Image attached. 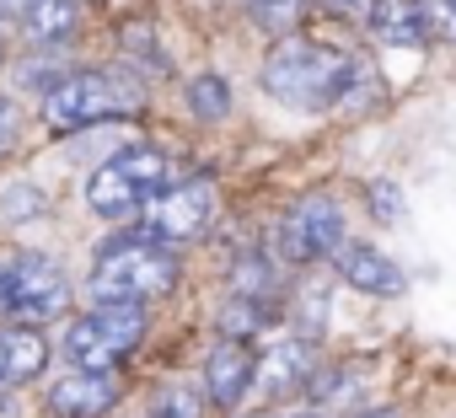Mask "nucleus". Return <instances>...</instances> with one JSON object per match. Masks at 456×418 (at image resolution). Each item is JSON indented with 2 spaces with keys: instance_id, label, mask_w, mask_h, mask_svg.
Listing matches in <instances>:
<instances>
[{
  "instance_id": "nucleus-13",
  "label": "nucleus",
  "mask_w": 456,
  "mask_h": 418,
  "mask_svg": "<svg viewBox=\"0 0 456 418\" xmlns=\"http://www.w3.org/2000/svg\"><path fill=\"white\" fill-rule=\"evenodd\" d=\"M151 198H145V188L108 156L92 177H86V209L92 215H102V221H134L140 209H145Z\"/></svg>"
},
{
  "instance_id": "nucleus-19",
  "label": "nucleus",
  "mask_w": 456,
  "mask_h": 418,
  "mask_svg": "<svg viewBox=\"0 0 456 418\" xmlns=\"http://www.w3.org/2000/svg\"><path fill=\"white\" fill-rule=\"evenodd\" d=\"M49 209V193L38 182H12L6 193H0V221L6 226H22V221H38Z\"/></svg>"
},
{
  "instance_id": "nucleus-6",
  "label": "nucleus",
  "mask_w": 456,
  "mask_h": 418,
  "mask_svg": "<svg viewBox=\"0 0 456 418\" xmlns=\"http://www.w3.org/2000/svg\"><path fill=\"white\" fill-rule=\"evenodd\" d=\"M349 237V221H344V204L338 198H328V193H312V198H296L290 209H285V221H280V231H274V242H280V258L285 263H317V258H328L338 242Z\"/></svg>"
},
{
  "instance_id": "nucleus-15",
  "label": "nucleus",
  "mask_w": 456,
  "mask_h": 418,
  "mask_svg": "<svg viewBox=\"0 0 456 418\" xmlns=\"http://www.w3.org/2000/svg\"><path fill=\"white\" fill-rule=\"evenodd\" d=\"M22 28H28L33 44H65L81 28V0H38Z\"/></svg>"
},
{
  "instance_id": "nucleus-27",
  "label": "nucleus",
  "mask_w": 456,
  "mask_h": 418,
  "mask_svg": "<svg viewBox=\"0 0 456 418\" xmlns=\"http://www.w3.org/2000/svg\"><path fill=\"white\" fill-rule=\"evenodd\" d=\"M17 134H22V118L12 102H0V156H12L17 150Z\"/></svg>"
},
{
  "instance_id": "nucleus-14",
  "label": "nucleus",
  "mask_w": 456,
  "mask_h": 418,
  "mask_svg": "<svg viewBox=\"0 0 456 418\" xmlns=\"http://www.w3.org/2000/svg\"><path fill=\"white\" fill-rule=\"evenodd\" d=\"M370 33H376L387 49H429L424 0H376V12H370Z\"/></svg>"
},
{
  "instance_id": "nucleus-17",
  "label": "nucleus",
  "mask_w": 456,
  "mask_h": 418,
  "mask_svg": "<svg viewBox=\"0 0 456 418\" xmlns=\"http://www.w3.org/2000/svg\"><path fill=\"white\" fill-rule=\"evenodd\" d=\"M113 161H118V166L145 188V198H156L161 188H172V161H167L161 150H151V145H124Z\"/></svg>"
},
{
  "instance_id": "nucleus-23",
  "label": "nucleus",
  "mask_w": 456,
  "mask_h": 418,
  "mask_svg": "<svg viewBox=\"0 0 456 418\" xmlns=\"http://www.w3.org/2000/svg\"><path fill=\"white\" fill-rule=\"evenodd\" d=\"M429 44H456V0H424Z\"/></svg>"
},
{
  "instance_id": "nucleus-28",
  "label": "nucleus",
  "mask_w": 456,
  "mask_h": 418,
  "mask_svg": "<svg viewBox=\"0 0 456 418\" xmlns=\"http://www.w3.org/2000/svg\"><path fill=\"white\" fill-rule=\"evenodd\" d=\"M33 6H38V0H0V22H12V28H22Z\"/></svg>"
},
{
  "instance_id": "nucleus-5",
  "label": "nucleus",
  "mask_w": 456,
  "mask_h": 418,
  "mask_svg": "<svg viewBox=\"0 0 456 418\" xmlns=\"http://www.w3.org/2000/svg\"><path fill=\"white\" fill-rule=\"evenodd\" d=\"M0 311L12 322H28V327H44L54 317L70 311V279L38 258V253H22L12 263H0Z\"/></svg>"
},
{
  "instance_id": "nucleus-30",
  "label": "nucleus",
  "mask_w": 456,
  "mask_h": 418,
  "mask_svg": "<svg viewBox=\"0 0 456 418\" xmlns=\"http://www.w3.org/2000/svg\"><path fill=\"white\" fill-rule=\"evenodd\" d=\"M0 65H6V33H0Z\"/></svg>"
},
{
  "instance_id": "nucleus-7",
  "label": "nucleus",
  "mask_w": 456,
  "mask_h": 418,
  "mask_svg": "<svg viewBox=\"0 0 456 418\" xmlns=\"http://www.w3.org/2000/svg\"><path fill=\"white\" fill-rule=\"evenodd\" d=\"M215 209H220V193L209 177H188V182H172L151 198V215H145V231L156 242H199L215 221Z\"/></svg>"
},
{
  "instance_id": "nucleus-4",
  "label": "nucleus",
  "mask_w": 456,
  "mask_h": 418,
  "mask_svg": "<svg viewBox=\"0 0 456 418\" xmlns=\"http://www.w3.org/2000/svg\"><path fill=\"white\" fill-rule=\"evenodd\" d=\"M145 338V306L134 301H97L86 317H76L60 338L70 365H118L124 354H134Z\"/></svg>"
},
{
  "instance_id": "nucleus-9",
  "label": "nucleus",
  "mask_w": 456,
  "mask_h": 418,
  "mask_svg": "<svg viewBox=\"0 0 456 418\" xmlns=\"http://www.w3.org/2000/svg\"><path fill=\"white\" fill-rule=\"evenodd\" d=\"M328 258H333V274H338L349 290H360V295H387V301H392V295L408 290L403 269H397L381 247H370V242H349V237H344Z\"/></svg>"
},
{
  "instance_id": "nucleus-24",
  "label": "nucleus",
  "mask_w": 456,
  "mask_h": 418,
  "mask_svg": "<svg viewBox=\"0 0 456 418\" xmlns=\"http://www.w3.org/2000/svg\"><path fill=\"white\" fill-rule=\"evenodd\" d=\"M370 215L387 221V226L403 221V188L397 182H370Z\"/></svg>"
},
{
  "instance_id": "nucleus-1",
  "label": "nucleus",
  "mask_w": 456,
  "mask_h": 418,
  "mask_svg": "<svg viewBox=\"0 0 456 418\" xmlns=\"http://www.w3.org/2000/svg\"><path fill=\"white\" fill-rule=\"evenodd\" d=\"M354 76V54L312 38V33H280L264 54V92L296 113H338Z\"/></svg>"
},
{
  "instance_id": "nucleus-8",
  "label": "nucleus",
  "mask_w": 456,
  "mask_h": 418,
  "mask_svg": "<svg viewBox=\"0 0 456 418\" xmlns=\"http://www.w3.org/2000/svg\"><path fill=\"white\" fill-rule=\"evenodd\" d=\"M124 397V375L113 365H70L49 386V413L54 418H102Z\"/></svg>"
},
{
  "instance_id": "nucleus-29",
  "label": "nucleus",
  "mask_w": 456,
  "mask_h": 418,
  "mask_svg": "<svg viewBox=\"0 0 456 418\" xmlns=\"http://www.w3.org/2000/svg\"><path fill=\"white\" fill-rule=\"evenodd\" d=\"M354 418H397V407H365V413H354Z\"/></svg>"
},
{
  "instance_id": "nucleus-12",
  "label": "nucleus",
  "mask_w": 456,
  "mask_h": 418,
  "mask_svg": "<svg viewBox=\"0 0 456 418\" xmlns=\"http://www.w3.org/2000/svg\"><path fill=\"white\" fill-rule=\"evenodd\" d=\"M44 370H49V338L38 327H28V322L0 327V391L33 386Z\"/></svg>"
},
{
  "instance_id": "nucleus-3",
  "label": "nucleus",
  "mask_w": 456,
  "mask_h": 418,
  "mask_svg": "<svg viewBox=\"0 0 456 418\" xmlns=\"http://www.w3.org/2000/svg\"><path fill=\"white\" fill-rule=\"evenodd\" d=\"M177 279H183V269H177L172 247L156 242V237L140 226V231L113 237V242L97 253V263H92V274H86V295H92V301H134V306H145V301H156V295H172Z\"/></svg>"
},
{
  "instance_id": "nucleus-21",
  "label": "nucleus",
  "mask_w": 456,
  "mask_h": 418,
  "mask_svg": "<svg viewBox=\"0 0 456 418\" xmlns=\"http://www.w3.org/2000/svg\"><path fill=\"white\" fill-rule=\"evenodd\" d=\"M151 418H204V397L188 381H167L151 397Z\"/></svg>"
},
{
  "instance_id": "nucleus-20",
  "label": "nucleus",
  "mask_w": 456,
  "mask_h": 418,
  "mask_svg": "<svg viewBox=\"0 0 456 418\" xmlns=\"http://www.w3.org/2000/svg\"><path fill=\"white\" fill-rule=\"evenodd\" d=\"M269 317H274V306H264L258 295H237L232 306L220 311V333H225V338H253Z\"/></svg>"
},
{
  "instance_id": "nucleus-18",
  "label": "nucleus",
  "mask_w": 456,
  "mask_h": 418,
  "mask_svg": "<svg viewBox=\"0 0 456 418\" xmlns=\"http://www.w3.org/2000/svg\"><path fill=\"white\" fill-rule=\"evenodd\" d=\"M188 113H193V118H204V124H215V118L232 113V86H225V76L199 70V76L188 81Z\"/></svg>"
},
{
  "instance_id": "nucleus-31",
  "label": "nucleus",
  "mask_w": 456,
  "mask_h": 418,
  "mask_svg": "<svg viewBox=\"0 0 456 418\" xmlns=\"http://www.w3.org/2000/svg\"><path fill=\"white\" fill-rule=\"evenodd\" d=\"M301 418H317V413H301Z\"/></svg>"
},
{
  "instance_id": "nucleus-26",
  "label": "nucleus",
  "mask_w": 456,
  "mask_h": 418,
  "mask_svg": "<svg viewBox=\"0 0 456 418\" xmlns=\"http://www.w3.org/2000/svg\"><path fill=\"white\" fill-rule=\"evenodd\" d=\"M124 49H129V54H145V60H161V49H156V38H151V28H145V22L124 28Z\"/></svg>"
},
{
  "instance_id": "nucleus-16",
  "label": "nucleus",
  "mask_w": 456,
  "mask_h": 418,
  "mask_svg": "<svg viewBox=\"0 0 456 418\" xmlns=\"http://www.w3.org/2000/svg\"><path fill=\"white\" fill-rule=\"evenodd\" d=\"M306 12H312V0H242V17H248L258 33H269V38L296 33V28L306 22Z\"/></svg>"
},
{
  "instance_id": "nucleus-10",
  "label": "nucleus",
  "mask_w": 456,
  "mask_h": 418,
  "mask_svg": "<svg viewBox=\"0 0 456 418\" xmlns=\"http://www.w3.org/2000/svg\"><path fill=\"white\" fill-rule=\"evenodd\" d=\"M253 343L248 338H220L209 354H204V397L220 407V413H232L248 391H253Z\"/></svg>"
},
{
  "instance_id": "nucleus-11",
  "label": "nucleus",
  "mask_w": 456,
  "mask_h": 418,
  "mask_svg": "<svg viewBox=\"0 0 456 418\" xmlns=\"http://www.w3.org/2000/svg\"><path fill=\"white\" fill-rule=\"evenodd\" d=\"M312 375H317V349L301 343V338H285V343H274L269 354L253 359V391L269 397V402L312 386Z\"/></svg>"
},
{
  "instance_id": "nucleus-25",
  "label": "nucleus",
  "mask_w": 456,
  "mask_h": 418,
  "mask_svg": "<svg viewBox=\"0 0 456 418\" xmlns=\"http://www.w3.org/2000/svg\"><path fill=\"white\" fill-rule=\"evenodd\" d=\"M322 6H328L333 17L354 22V28H370V12H376V0H322Z\"/></svg>"
},
{
  "instance_id": "nucleus-22",
  "label": "nucleus",
  "mask_w": 456,
  "mask_h": 418,
  "mask_svg": "<svg viewBox=\"0 0 456 418\" xmlns=\"http://www.w3.org/2000/svg\"><path fill=\"white\" fill-rule=\"evenodd\" d=\"M232 290L237 295H269L274 290V263L258 258V253H242L237 269H232Z\"/></svg>"
},
{
  "instance_id": "nucleus-2",
  "label": "nucleus",
  "mask_w": 456,
  "mask_h": 418,
  "mask_svg": "<svg viewBox=\"0 0 456 418\" xmlns=\"http://www.w3.org/2000/svg\"><path fill=\"white\" fill-rule=\"evenodd\" d=\"M145 102H151V92L134 76V65H102V70H81V76L54 81L44 92L38 113H44V124L54 134H70V129L134 118V113H145Z\"/></svg>"
}]
</instances>
